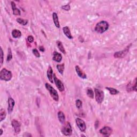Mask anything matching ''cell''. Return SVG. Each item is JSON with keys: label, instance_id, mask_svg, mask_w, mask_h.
Here are the masks:
<instances>
[{"label": "cell", "instance_id": "cell-22", "mask_svg": "<svg viewBox=\"0 0 137 137\" xmlns=\"http://www.w3.org/2000/svg\"><path fill=\"white\" fill-rule=\"evenodd\" d=\"M86 93H87V96H88L89 98H91V99L94 98V91H93V90L91 88H89V87H88V88H87Z\"/></svg>", "mask_w": 137, "mask_h": 137}, {"label": "cell", "instance_id": "cell-4", "mask_svg": "<svg viewBox=\"0 0 137 137\" xmlns=\"http://www.w3.org/2000/svg\"><path fill=\"white\" fill-rule=\"evenodd\" d=\"M61 131L64 135L66 136H71L72 133V129L70 123L69 122H66L63 126Z\"/></svg>", "mask_w": 137, "mask_h": 137}, {"label": "cell", "instance_id": "cell-23", "mask_svg": "<svg viewBox=\"0 0 137 137\" xmlns=\"http://www.w3.org/2000/svg\"><path fill=\"white\" fill-rule=\"evenodd\" d=\"M7 113L5 112V109H1L0 110V121L2 122L4 120V119L6 118Z\"/></svg>", "mask_w": 137, "mask_h": 137}, {"label": "cell", "instance_id": "cell-28", "mask_svg": "<svg viewBox=\"0 0 137 137\" xmlns=\"http://www.w3.org/2000/svg\"><path fill=\"white\" fill-rule=\"evenodd\" d=\"M75 105L78 109H80L83 106V103L82 101L80 100H77L75 101Z\"/></svg>", "mask_w": 137, "mask_h": 137}, {"label": "cell", "instance_id": "cell-16", "mask_svg": "<svg viewBox=\"0 0 137 137\" xmlns=\"http://www.w3.org/2000/svg\"><path fill=\"white\" fill-rule=\"evenodd\" d=\"M11 3V7H12V9L13 11V14L14 15L20 16V14H21V12H20V11L18 8H16L15 3L12 1Z\"/></svg>", "mask_w": 137, "mask_h": 137}, {"label": "cell", "instance_id": "cell-33", "mask_svg": "<svg viewBox=\"0 0 137 137\" xmlns=\"http://www.w3.org/2000/svg\"><path fill=\"white\" fill-rule=\"evenodd\" d=\"M95 129H97V128L99 127V121H97L95 122Z\"/></svg>", "mask_w": 137, "mask_h": 137}, {"label": "cell", "instance_id": "cell-5", "mask_svg": "<svg viewBox=\"0 0 137 137\" xmlns=\"http://www.w3.org/2000/svg\"><path fill=\"white\" fill-rule=\"evenodd\" d=\"M94 92L96 101L98 103L101 104L103 102L104 99V92L101 89L98 88H94Z\"/></svg>", "mask_w": 137, "mask_h": 137}, {"label": "cell", "instance_id": "cell-14", "mask_svg": "<svg viewBox=\"0 0 137 137\" xmlns=\"http://www.w3.org/2000/svg\"><path fill=\"white\" fill-rule=\"evenodd\" d=\"M62 60V56L60 53L57 51H54L53 52V57H52V60L57 62L58 63H60L61 62Z\"/></svg>", "mask_w": 137, "mask_h": 137}, {"label": "cell", "instance_id": "cell-19", "mask_svg": "<svg viewBox=\"0 0 137 137\" xmlns=\"http://www.w3.org/2000/svg\"><path fill=\"white\" fill-rule=\"evenodd\" d=\"M57 116H58V118H59V120L60 123L62 124L64 123L65 119L64 113L60 111L57 113Z\"/></svg>", "mask_w": 137, "mask_h": 137}, {"label": "cell", "instance_id": "cell-36", "mask_svg": "<svg viewBox=\"0 0 137 137\" xmlns=\"http://www.w3.org/2000/svg\"><path fill=\"white\" fill-rule=\"evenodd\" d=\"M3 133V130L1 129V133H0V136H1L2 135Z\"/></svg>", "mask_w": 137, "mask_h": 137}, {"label": "cell", "instance_id": "cell-9", "mask_svg": "<svg viewBox=\"0 0 137 137\" xmlns=\"http://www.w3.org/2000/svg\"><path fill=\"white\" fill-rule=\"evenodd\" d=\"M112 130L109 126H104L100 130V133L105 137H109L112 135Z\"/></svg>", "mask_w": 137, "mask_h": 137}, {"label": "cell", "instance_id": "cell-32", "mask_svg": "<svg viewBox=\"0 0 137 137\" xmlns=\"http://www.w3.org/2000/svg\"><path fill=\"white\" fill-rule=\"evenodd\" d=\"M27 40L30 43H32L34 41V37L32 36H29L27 37Z\"/></svg>", "mask_w": 137, "mask_h": 137}, {"label": "cell", "instance_id": "cell-17", "mask_svg": "<svg viewBox=\"0 0 137 137\" xmlns=\"http://www.w3.org/2000/svg\"><path fill=\"white\" fill-rule=\"evenodd\" d=\"M63 31L64 34L66 36V37H68L69 39H72L73 37L71 35V31L70 30V28L68 27V26H65L63 28Z\"/></svg>", "mask_w": 137, "mask_h": 137}, {"label": "cell", "instance_id": "cell-29", "mask_svg": "<svg viewBox=\"0 0 137 137\" xmlns=\"http://www.w3.org/2000/svg\"><path fill=\"white\" fill-rule=\"evenodd\" d=\"M33 54L34 55V56L37 57H40V54L39 53V51L37 50L36 48H34L32 50Z\"/></svg>", "mask_w": 137, "mask_h": 137}, {"label": "cell", "instance_id": "cell-31", "mask_svg": "<svg viewBox=\"0 0 137 137\" xmlns=\"http://www.w3.org/2000/svg\"><path fill=\"white\" fill-rule=\"evenodd\" d=\"M3 51L2 48H1V65L2 66L3 63Z\"/></svg>", "mask_w": 137, "mask_h": 137}, {"label": "cell", "instance_id": "cell-34", "mask_svg": "<svg viewBox=\"0 0 137 137\" xmlns=\"http://www.w3.org/2000/svg\"><path fill=\"white\" fill-rule=\"evenodd\" d=\"M32 136L30 133H25L24 134V135H23V137H32Z\"/></svg>", "mask_w": 137, "mask_h": 137}, {"label": "cell", "instance_id": "cell-10", "mask_svg": "<svg viewBox=\"0 0 137 137\" xmlns=\"http://www.w3.org/2000/svg\"><path fill=\"white\" fill-rule=\"evenodd\" d=\"M11 125L14 129L15 133L17 134L19 133L20 130H21V125H20L19 122L16 119H13L11 121Z\"/></svg>", "mask_w": 137, "mask_h": 137}, {"label": "cell", "instance_id": "cell-35", "mask_svg": "<svg viewBox=\"0 0 137 137\" xmlns=\"http://www.w3.org/2000/svg\"><path fill=\"white\" fill-rule=\"evenodd\" d=\"M39 50L40 51H42V52H44L45 50V49L44 48V47L42 46H40L39 47Z\"/></svg>", "mask_w": 137, "mask_h": 137}, {"label": "cell", "instance_id": "cell-7", "mask_svg": "<svg viewBox=\"0 0 137 137\" xmlns=\"http://www.w3.org/2000/svg\"><path fill=\"white\" fill-rule=\"evenodd\" d=\"M53 79L55 81V84L56 85V87H57L58 89L59 90L60 92H63L65 90V87L64 86L63 84L62 83V81H61L60 79H59L56 77V75L55 74H54L53 75Z\"/></svg>", "mask_w": 137, "mask_h": 137}, {"label": "cell", "instance_id": "cell-25", "mask_svg": "<svg viewBox=\"0 0 137 137\" xmlns=\"http://www.w3.org/2000/svg\"><path fill=\"white\" fill-rule=\"evenodd\" d=\"M56 67H57V70L59 71V72L61 75H63V72H64V68H65L64 64L63 63V64H58V65H57Z\"/></svg>", "mask_w": 137, "mask_h": 137}, {"label": "cell", "instance_id": "cell-13", "mask_svg": "<svg viewBox=\"0 0 137 137\" xmlns=\"http://www.w3.org/2000/svg\"><path fill=\"white\" fill-rule=\"evenodd\" d=\"M75 68V71H76L77 74L78 75L79 77L83 79H86L87 78L86 75L84 73V72L81 69V68L78 65H76Z\"/></svg>", "mask_w": 137, "mask_h": 137}, {"label": "cell", "instance_id": "cell-8", "mask_svg": "<svg viewBox=\"0 0 137 137\" xmlns=\"http://www.w3.org/2000/svg\"><path fill=\"white\" fill-rule=\"evenodd\" d=\"M75 122H76L77 126L80 131H81V132H85L86 129V125L85 122L80 118H77L75 119Z\"/></svg>", "mask_w": 137, "mask_h": 137}, {"label": "cell", "instance_id": "cell-18", "mask_svg": "<svg viewBox=\"0 0 137 137\" xmlns=\"http://www.w3.org/2000/svg\"><path fill=\"white\" fill-rule=\"evenodd\" d=\"M52 19H53L54 23L55 26L57 28H59L60 27V25L59 20V17H58L57 14L56 12H53V13H52Z\"/></svg>", "mask_w": 137, "mask_h": 137}, {"label": "cell", "instance_id": "cell-30", "mask_svg": "<svg viewBox=\"0 0 137 137\" xmlns=\"http://www.w3.org/2000/svg\"><path fill=\"white\" fill-rule=\"evenodd\" d=\"M61 8L63 10H65L66 11H69L70 10L71 7H70V5L69 4H66V5H62V7H61Z\"/></svg>", "mask_w": 137, "mask_h": 137}, {"label": "cell", "instance_id": "cell-21", "mask_svg": "<svg viewBox=\"0 0 137 137\" xmlns=\"http://www.w3.org/2000/svg\"><path fill=\"white\" fill-rule=\"evenodd\" d=\"M56 43H57V45L58 48H59V50L64 54H66L65 49L64 47L62 42L60 41H57Z\"/></svg>", "mask_w": 137, "mask_h": 137}, {"label": "cell", "instance_id": "cell-26", "mask_svg": "<svg viewBox=\"0 0 137 137\" xmlns=\"http://www.w3.org/2000/svg\"><path fill=\"white\" fill-rule=\"evenodd\" d=\"M17 22H18L19 24L23 25H26L28 23V20L26 19H23L22 18H17L16 19Z\"/></svg>", "mask_w": 137, "mask_h": 137}, {"label": "cell", "instance_id": "cell-6", "mask_svg": "<svg viewBox=\"0 0 137 137\" xmlns=\"http://www.w3.org/2000/svg\"><path fill=\"white\" fill-rule=\"evenodd\" d=\"M132 46V44L129 45V46H127L126 48L124 49H123V50L119 51L117 52H116L114 54V57L115 58H123L124 56H125L126 55V54L128 53V52L129 51V49L131 47V46Z\"/></svg>", "mask_w": 137, "mask_h": 137}, {"label": "cell", "instance_id": "cell-27", "mask_svg": "<svg viewBox=\"0 0 137 137\" xmlns=\"http://www.w3.org/2000/svg\"><path fill=\"white\" fill-rule=\"evenodd\" d=\"M12 59V52H11V50L10 48H8V55H7V62H9V61Z\"/></svg>", "mask_w": 137, "mask_h": 137}, {"label": "cell", "instance_id": "cell-2", "mask_svg": "<svg viewBox=\"0 0 137 137\" xmlns=\"http://www.w3.org/2000/svg\"><path fill=\"white\" fill-rule=\"evenodd\" d=\"M12 77V72L5 68H3L0 72V79L5 81H10Z\"/></svg>", "mask_w": 137, "mask_h": 137}, {"label": "cell", "instance_id": "cell-20", "mask_svg": "<svg viewBox=\"0 0 137 137\" xmlns=\"http://www.w3.org/2000/svg\"><path fill=\"white\" fill-rule=\"evenodd\" d=\"M12 36L14 38H19L22 36V33L19 30L14 29L12 31Z\"/></svg>", "mask_w": 137, "mask_h": 137}, {"label": "cell", "instance_id": "cell-3", "mask_svg": "<svg viewBox=\"0 0 137 137\" xmlns=\"http://www.w3.org/2000/svg\"><path fill=\"white\" fill-rule=\"evenodd\" d=\"M45 87L46 89L49 91V93H50V95L52 98V99L56 101H59V94H58L56 90H55V89L54 88V87H52L50 84L48 83H46Z\"/></svg>", "mask_w": 137, "mask_h": 137}, {"label": "cell", "instance_id": "cell-12", "mask_svg": "<svg viewBox=\"0 0 137 137\" xmlns=\"http://www.w3.org/2000/svg\"><path fill=\"white\" fill-rule=\"evenodd\" d=\"M15 104V102L12 98H9L8 99V111L9 113H11L13 110V107Z\"/></svg>", "mask_w": 137, "mask_h": 137}, {"label": "cell", "instance_id": "cell-1", "mask_svg": "<svg viewBox=\"0 0 137 137\" xmlns=\"http://www.w3.org/2000/svg\"><path fill=\"white\" fill-rule=\"evenodd\" d=\"M109 27V25L108 23L105 20H102V21L98 23L96 25L95 31L98 33L102 34L108 30Z\"/></svg>", "mask_w": 137, "mask_h": 137}, {"label": "cell", "instance_id": "cell-24", "mask_svg": "<svg viewBox=\"0 0 137 137\" xmlns=\"http://www.w3.org/2000/svg\"><path fill=\"white\" fill-rule=\"evenodd\" d=\"M106 88L107 90H108L109 92L110 93V94H112V95H116V94H118V93H119V92L118 91L117 89H115L113 88H112V87H106Z\"/></svg>", "mask_w": 137, "mask_h": 137}, {"label": "cell", "instance_id": "cell-11", "mask_svg": "<svg viewBox=\"0 0 137 137\" xmlns=\"http://www.w3.org/2000/svg\"><path fill=\"white\" fill-rule=\"evenodd\" d=\"M126 90L128 92L133 91V90L136 92L137 91V78H135L134 84H132L131 82L127 84L126 86Z\"/></svg>", "mask_w": 137, "mask_h": 137}, {"label": "cell", "instance_id": "cell-15", "mask_svg": "<svg viewBox=\"0 0 137 137\" xmlns=\"http://www.w3.org/2000/svg\"><path fill=\"white\" fill-rule=\"evenodd\" d=\"M47 77L49 81L51 83H53V70L50 66H49L47 72Z\"/></svg>", "mask_w": 137, "mask_h": 137}]
</instances>
